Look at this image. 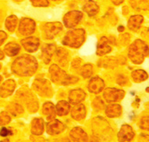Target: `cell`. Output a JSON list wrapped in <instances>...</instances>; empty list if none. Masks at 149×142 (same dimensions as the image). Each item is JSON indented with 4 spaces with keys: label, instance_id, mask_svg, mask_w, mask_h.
I'll use <instances>...</instances> for the list:
<instances>
[{
    "label": "cell",
    "instance_id": "obj_1",
    "mask_svg": "<svg viewBox=\"0 0 149 142\" xmlns=\"http://www.w3.org/2000/svg\"><path fill=\"white\" fill-rule=\"evenodd\" d=\"M129 58L135 64H141L148 54V47L140 39L134 41L129 48Z\"/></svg>",
    "mask_w": 149,
    "mask_h": 142
},
{
    "label": "cell",
    "instance_id": "obj_2",
    "mask_svg": "<svg viewBox=\"0 0 149 142\" xmlns=\"http://www.w3.org/2000/svg\"><path fill=\"white\" fill-rule=\"evenodd\" d=\"M124 95V91L116 88H107L104 93V97L107 102H116L121 100Z\"/></svg>",
    "mask_w": 149,
    "mask_h": 142
},
{
    "label": "cell",
    "instance_id": "obj_3",
    "mask_svg": "<svg viewBox=\"0 0 149 142\" xmlns=\"http://www.w3.org/2000/svg\"><path fill=\"white\" fill-rule=\"evenodd\" d=\"M66 126L56 119L50 120L47 124V132L50 135H57L65 130Z\"/></svg>",
    "mask_w": 149,
    "mask_h": 142
},
{
    "label": "cell",
    "instance_id": "obj_4",
    "mask_svg": "<svg viewBox=\"0 0 149 142\" xmlns=\"http://www.w3.org/2000/svg\"><path fill=\"white\" fill-rule=\"evenodd\" d=\"M135 136L133 129L131 126L128 124H123L120 127V131L118 132V140L120 142H125V141H130Z\"/></svg>",
    "mask_w": 149,
    "mask_h": 142
},
{
    "label": "cell",
    "instance_id": "obj_5",
    "mask_svg": "<svg viewBox=\"0 0 149 142\" xmlns=\"http://www.w3.org/2000/svg\"><path fill=\"white\" fill-rule=\"evenodd\" d=\"M70 138L73 142H88L87 132L80 127H74L70 132Z\"/></svg>",
    "mask_w": 149,
    "mask_h": 142
},
{
    "label": "cell",
    "instance_id": "obj_6",
    "mask_svg": "<svg viewBox=\"0 0 149 142\" xmlns=\"http://www.w3.org/2000/svg\"><path fill=\"white\" fill-rule=\"evenodd\" d=\"M31 132L35 136L42 135L44 132V122L41 118H34L31 125Z\"/></svg>",
    "mask_w": 149,
    "mask_h": 142
},
{
    "label": "cell",
    "instance_id": "obj_7",
    "mask_svg": "<svg viewBox=\"0 0 149 142\" xmlns=\"http://www.w3.org/2000/svg\"><path fill=\"white\" fill-rule=\"evenodd\" d=\"M104 83L101 78H99V77H95V78H93L88 84V90L93 93H100L104 89Z\"/></svg>",
    "mask_w": 149,
    "mask_h": 142
},
{
    "label": "cell",
    "instance_id": "obj_8",
    "mask_svg": "<svg viewBox=\"0 0 149 142\" xmlns=\"http://www.w3.org/2000/svg\"><path fill=\"white\" fill-rule=\"evenodd\" d=\"M86 113L87 111L85 106L82 104H79L73 107L72 109V117L77 121H80L86 117Z\"/></svg>",
    "mask_w": 149,
    "mask_h": 142
},
{
    "label": "cell",
    "instance_id": "obj_9",
    "mask_svg": "<svg viewBox=\"0 0 149 142\" xmlns=\"http://www.w3.org/2000/svg\"><path fill=\"white\" fill-rule=\"evenodd\" d=\"M123 113V108L119 104H110L105 108V114L108 117H118Z\"/></svg>",
    "mask_w": 149,
    "mask_h": 142
},
{
    "label": "cell",
    "instance_id": "obj_10",
    "mask_svg": "<svg viewBox=\"0 0 149 142\" xmlns=\"http://www.w3.org/2000/svg\"><path fill=\"white\" fill-rule=\"evenodd\" d=\"M143 21H144L143 16H141V15H133L129 19L128 28L132 31H136L140 28Z\"/></svg>",
    "mask_w": 149,
    "mask_h": 142
},
{
    "label": "cell",
    "instance_id": "obj_11",
    "mask_svg": "<svg viewBox=\"0 0 149 142\" xmlns=\"http://www.w3.org/2000/svg\"><path fill=\"white\" fill-rule=\"evenodd\" d=\"M86 97L85 93L80 89H77L72 91L70 94V100L73 104H77V103L82 101Z\"/></svg>",
    "mask_w": 149,
    "mask_h": 142
},
{
    "label": "cell",
    "instance_id": "obj_12",
    "mask_svg": "<svg viewBox=\"0 0 149 142\" xmlns=\"http://www.w3.org/2000/svg\"><path fill=\"white\" fill-rule=\"evenodd\" d=\"M131 77L134 82L136 83H141L143 81H146L148 78V75L145 70L142 69H138V70H134L131 73Z\"/></svg>",
    "mask_w": 149,
    "mask_h": 142
},
{
    "label": "cell",
    "instance_id": "obj_13",
    "mask_svg": "<svg viewBox=\"0 0 149 142\" xmlns=\"http://www.w3.org/2000/svg\"><path fill=\"white\" fill-rule=\"evenodd\" d=\"M129 2L134 9L137 10L149 9V0H129Z\"/></svg>",
    "mask_w": 149,
    "mask_h": 142
},
{
    "label": "cell",
    "instance_id": "obj_14",
    "mask_svg": "<svg viewBox=\"0 0 149 142\" xmlns=\"http://www.w3.org/2000/svg\"><path fill=\"white\" fill-rule=\"evenodd\" d=\"M112 50L110 45L108 44V41H107V38L105 37H103L102 40L98 45V48H97V54L98 55H104L108 53H110Z\"/></svg>",
    "mask_w": 149,
    "mask_h": 142
},
{
    "label": "cell",
    "instance_id": "obj_15",
    "mask_svg": "<svg viewBox=\"0 0 149 142\" xmlns=\"http://www.w3.org/2000/svg\"><path fill=\"white\" fill-rule=\"evenodd\" d=\"M70 111V105L66 101H60L56 105V114L60 117L65 115Z\"/></svg>",
    "mask_w": 149,
    "mask_h": 142
},
{
    "label": "cell",
    "instance_id": "obj_16",
    "mask_svg": "<svg viewBox=\"0 0 149 142\" xmlns=\"http://www.w3.org/2000/svg\"><path fill=\"white\" fill-rule=\"evenodd\" d=\"M42 112L49 121L54 119V117H55V115H56V112H55V109H54V106L52 103H46L43 107Z\"/></svg>",
    "mask_w": 149,
    "mask_h": 142
},
{
    "label": "cell",
    "instance_id": "obj_17",
    "mask_svg": "<svg viewBox=\"0 0 149 142\" xmlns=\"http://www.w3.org/2000/svg\"><path fill=\"white\" fill-rule=\"evenodd\" d=\"M85 9L87 10L88 12V14L89 15H94V14H96L97 12V10H98V7L97 5L93 3V2H89L88 5H87V7H85Z\"/></svg>",
    "mask_w": 149,
    "mask_h": 142
},
{
    "label": "cell",
    "instance_id": "obj_18",
    "mask_svg": "<svg viewBox=\"0 0 149 142\" xmlns=\"http://www.w3.org/2000/svg\"><path fill=\"white\" fill-rule=\"evenodd\" d=\"M139 127L141 129H143V130L149 131V115H147V117H144L140 119Z\"/></svg>",
    "mask_w": 149,
    "mask_h": 142
},
{
    "label": "cell",
    "instance_id": "obj_19",
    "mask_svg": "<svg viewBox=\"0 0 149 142\" xmlns=\"http://www.w3.org/2000/svg\"><path fill=\"white\" fill-rule=\"evenodd\" d=\"M11 121V117L10 115L6 113H2L1 115H0V125H6L7 123H9Z\"/></svg>",
    "mask_w": 149,
    "mask_h": 142
},
{
    "label": "cell",
    "instance_id": "obj_20",
    "mask_svg": "<svg viewBox=\"0 0 149 142\" xmlns=\"http://www.w3.org/2000/svg\"><path fill=\"white\" fill-rule=\"evenodd\" d=\"M12 135V131L10 130L9 128H6V127H2L0 129V136L1 137H8Z\"/></svg>",
    "mask_w": 149,
    "mask_h": 142
},
{
    "label": "cell",
    "instance_id": "obj_21",
    "mask_svg": "<svg viewBox=\"0 0 149 142\" xmlns=\"http://www.w3.org/2000/svg\"><path fill=\"white\" fill-rule=\"evenodd\" d=\"M117 83L120 85H125L128 83V79L127 77L124 75H119L117 77Z\"/></svg>",
    "mask_w": 149,
    "mask_h": 142
},
{
    "label": "cell",
    "instance_id": "obj_22",
    "mask_svg": "<svg viewBox=\"0 0 149 142\" xmlns=\"http://www.w3.org/2000/svg\"><path fill=\"white\" fill-rule=\"evenodd\" d=\"M94 106L97 109H102L104 106V102L102 101V99L100 98H97L94 101Z\"/></svg>",
    "mask_w": 149,
    "mask_h": 142
},
{
    "label": "cell",
    "instance_id": "obj_23",
    "mask_svg": "<svg viewBox=\"0 0 149 142\" xmlns=\"http://www.w3.org/2000/svg\"><path fill=\"white\" fill-rule=\"evenodd\" d=\"M82 74H83V76H84V77H88V76H90L91 74H92V68H91V66H90V65H87V66L84 68Z\"/></svg>",
    "mask_w": 149,
    "mask_h": 142
},
{
    "label": "cell",
    "instance_id": "obj_24",
    "mask_svg": "<svg viewBox=\"0 0 149 142\" xmlns=\"http://www.w3.org/2000/svg\"><path fill=\"white\" fill-rule=\"evenodd\" d=\"M139 142H149V134H141L139 136Z\"/></svg>",
    "mask_w": 149,
    "mask_h": 142
},
{
    "label": "cell",
    "instance_id": "obj_25",
    "mask_svg": "<svg viewBox=\"0 0 149 142\" xmlns=\"http://www.w3.org/2000/svg\"><path fill=\"white\" fill-rule=\"evenodd\" d=\"M121 2H123V0H113V3L114 5H120Z\"/></svg>",
    "mask_w": 149,
    "mask_h": 142
},
{
    "label": "cell",
    "instance_id": "obj_26",
    "mask_svg": "<svg viewBox=\"0 0 149 142\" xmlns=\"http://www.w3.org/2000/svg\"><path fill=\"white\" fill-rule=\"evenodd\" d=\"M123 29H124V28L123 27V26H120V27L118 28V30L120 32V31H123Z\"/></svg>",
    "mask_w": 149,
    "mask_h": 142
},
{
    "label": "cell",
    "instance_id": "obj_27",
    "mask_svg": "<svg viewBox=\"0 0 149 142\" xmlns=\"http://www.w3.org/2000/svg\"><path fill=\"white\" fill-rule=\"evenodd\" d=\"M0 142H9V140L8 139H4V140H1Z\"/></svg>",
    "mask_w": 149,
    "mask_h": 142
},
{
    "label": "cell",
    "instance_id": "obj_28",
    "mask_svg": "<svg viewBox=\"0 0 149 142\" xmlns=\"http://www.w3.org/2000/svg\"><path fill=\"white\" fill-rule=\"evenodd\" d=\"M67 142H70V141H67Z\"/></svg>",
    "mask_w": 149,
    "mask_h": 142
},
{
    "label": "cell",
    "instance_id": "obj_29",
    "mask_svg": "<svg viewBox=\"0 0 149 142\" xmlns=\"http://www.w3.org/2000/svg\"><path fill=\"white\" fill-rule=\"evenodd\" d=\"M148 108H149V106H148Z\"/></svg>",
    "mask_w": 149,
    "mask_h": 142
}]
</instances>
